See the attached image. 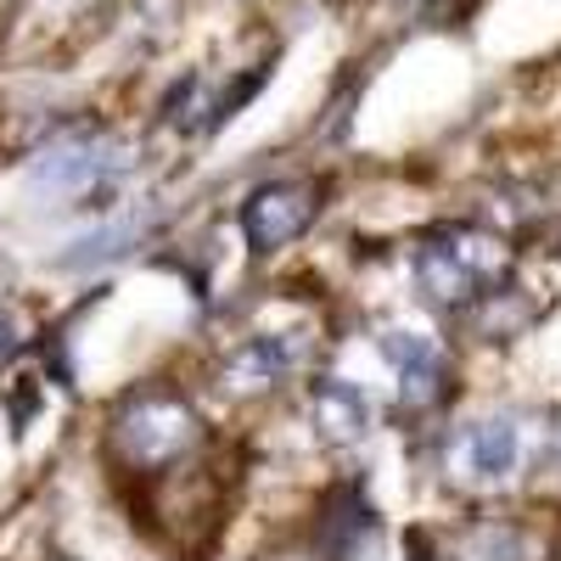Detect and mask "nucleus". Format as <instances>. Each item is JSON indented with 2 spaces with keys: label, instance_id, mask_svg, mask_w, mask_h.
Listing matches in <instances>:
<instances>
[{
  "label": "nucleus",
  "instance_id": "nucleus-1",
  "mask_svg": "<svg viewBox=\"0 0 561 561\" xmlns=\"http://www.w3.org/2000/svg\"><path fill=\"white\" fill-rule=\"evenodd\" d=\"M505 270H511V248L494 230H472V225H444L410 248L415 298L444 314H466L489 287H500Z\"/></svg>",
  "mask_w": 561,
  "mask_h": 561
},
{
  "label": "nucleus",
  "instance_id": "nucleus-2",
  "mask_svg": "<svg viewBox=\"0 0 561 561\" xmlns=\"http://www.w3.org/2000/svg\"><path fill=\"white\" fill-rule=\"evenodd\" d=\"M107 438L129 472H169L203 444V415L174 388H140L113 410Z\"/></svg>",
  "mask_w": 561,
  "mask_h": 561
},
{
  "label": "nucleus",
  "instance_id": "nucleus-3",
  "mask_svg": "<svg viewBox=\"0 0 561 561\" xmlns=\"http://www.w3.org/2000/svg\"><path fill=\"white\" fill-rule=\"evenodd\" d=\"M534 460V421L523 410H489L460 421L449 438V472L466 489H505Z\"/></svg>",
  "mask_w": 561,
  "mask_h": 561
},
{
  "label": "nucleus",
  "instance_id": "nucleus-4",
  "mask_svg": "<svg viewBox=\"0 0 561 561\" xmlns=\"http://www.w3.org/2000/svg\"><path fill=\"white\" fill-rule=\"evenodd\" d=\"M377 354L393 370V388L404 399V410L427 415L438 404L455 399V354L449 343L433 332V325H415V320H388L377 332Z\"/></svg>",
  "mask_w": 561,
  "mask_h": 561
},
{
  "label": "nucleus",
  "instance_id": "nucleus-5",
  "mask_svg": "<svg viewBox=\"0 0 561 561\" xmlns=\"http://www.w3.org/2000/svg\"><path fill=\"white\" fill-rule=\"evenodd\" d=\"M320 219V180H264L248 192L237 225H242V242L253 259H275L287 253L298 237H309V225Z\"/></svg>",
  "mask_w": 561,
  "mask_h": 561
},
{
  "label": "nucleus",
  "instance_id": "nucleus-6",
  "mask_svg": "<svg viewBox=\"0 0 561 561\" xmlns=\"http://www.w3.org/2000/svg\"><path fill=\"white\" fill-rule=\"evenodd\" d=\"M309 359H314V337L304 332V325H287V332H253L219 359V382L237 399H264V393L293 388L309 370Z\"/></svg>",
  "mask_w": 561,
  "mask_h": 561
},
{
  "label": "nucleus",
  "instance_id": "nucleus-7",
  "mask_svg": "<svg viewBox=\"0 0 561 561\" xmlns=\"http://www.w3.org/2000/svg\"><path fill=\"white\" fill-rule=\"evenodd\" d=\"M309 427L325 449H354L370 438V427H377V404L365 399L359 382L348 377H320L309 388Z\"/></svg>",
  "mask_w": 561,
  "mask_h": 561
},
{
  "label": "nucleus",
  "instance_id": "nucleus-8",
  "mask_svg": "<svg viewBox=\"0 0 561 561\" xmlns=\"http://www.w3.org/2000/svg\"><path fill=\"white\" fill-rule=\"evenodd\" d=\"M124 169V158L107 147V140H68V147L45 152L34 169H28V185L45 197H84L96 192L102 180H113Z\"/></svg>",
  "mask_w": 561,
  "mask_h": 561
},
{
  "label": "nucleus",
  "instance_id": "nucleus-9",
  "mask_svg": "<svg viewBox=\"0 0 561 561\" xmlns=\"http://www.w3.org/2000/svg\"><path fill=\"white\" fill-rule=\"evenodd\" d=\"M534 320H539V304L528 298V287L500 280V287H489L472 309H466V332L483 337V343H511V337H523Z\"/></svg>",
  "mask_w": 561,
  "mask_h": 561
},
{
  "label": "nucleus",
  "instance_id": "nucleus-10",
  "mask_svg": "<svg viewBox=\"0 0 561 561\" xmlns=\"http://www.w3.org/2000/svg\"><path fill=\"white\" fill-rule=\"evenodd\" d=\"M152 230V219L147 214H124V219H107V225H96V230H84V237L57 259L62 270H96V264H113V259H124L140 237Z\"/></svg>",
  "mask_w": 561,
  "mask_h": 561
},
{
  "label": "nucleus",
  "instance_id": "nucleus-11",
  "mask_svg": "<svg viewBox=\"0 0 561 561\" xmlns=\"http://www.w3.org/2000/svg\"><path fill=\"white\" fill-rule=\"evenodd\" d=\"M466 561H539V539L517 517H483L466 528Z\"/></svg>",
  "mask_w": 561,
  "mask_h": 561
}]
</instances>
